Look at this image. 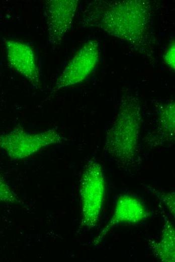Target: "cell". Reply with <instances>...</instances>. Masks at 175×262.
Masks as SVG:
<instances>
[{"label": "cell", "mask_w": 175, "mask_h": 262, "mask_svg": "<svg viewBox=\"0 0 175 262\" xmlns=\"http://www.w3.org/2000/svg\"><path fill=\"white\" fill-rule=\"evenodd\" d=\"M150 17V5L146 1H100L87 6L80 22L139 47L145 45L147 39Z\"/></svg>", "instance_id": "6da1fadb"}, {"label": "cell", "mask_w": 175, "mask_h": 262, "mask_svg": "<svg viewBox=\"0 0 175 262\" xmlns=\"http://www.w3.org/2000/svg\"><path fill=\"white\" fill-rule=\"evenodd\" d=\"M140 107L137 97L123 96L116 117L106 136L105 152L126 170L135 166L139 160Z\"/></svg>", "instance_id": "7a4b0ae2"}, {"label": "cell", "mask_w": 175, "mask_h": 262, "mask_svg": "<svg viewBox=\"0 0 175 262\" xmlns=\"http://www.w3.org/2000/svg\"><path fill=\"white\" fill-rule=\"evenodd\" d=\"M81 225L93 228L98 225L105 194V182L102 166L94 158L85 165L80 181Z\"/></svg>", "instance_id": "3957f363"}, {"label": "cell", "mask_w": 175, "mask_h": 262, "mask_svg": "<svg viewBox=\"0 0 175 262\" xmlns=\"http://www.w3.org/2000/svg\"><path fill=\"white\" fill-rule=\"evenodd\" d=\"M63 138L55 129L31 134L18 125L0 135V149L12 160L27 158L43 148L61 143Z\"/></svg>", "instance_id": "277c9868"}, {"label": "cell", "mask_w": 175, "mask_h": 262, "mask_svg": "<svg viewBox=\"0 0 175 262\" xmlns=\"http://www.w3.org/2000/svg\"><path fill=\"white\" fill-rule=\"evenodd\" d=\"M99 57V44L88 40L76 52L58 78L51 94L84 81L94 71Z\"/></svg>", "instance_id": "5b68a950"}, {"label": "cell", "mask_w": 175, "mask_h": 262, "mask_svg": "<svg viewBox=\"0 0 175 262\" xmlns=\"http://www.w3.org/2000/svg\"><path fill=\"white\" fill-rule=\"evenodd\" d=\"M77 5L76 0L46 1L44 14L50 43L54 44L61 43L71 26Z\"/></svg>", "instance_id": "8992f818"}, {"label": "cell", "mask_w": 175, "mask_h": 262, "mask_svg": "<svg viewBox=\"0 0 175 262\" xmlns=\"http://www.w3.org/2000/svg\"><path fill=\"white\" fill-rule=\"evenodd\" d=\"M149 216L150 213L139 200L131 195L123 194L118 198L111 218L93 243L95 245L99 244L109 231L118 224L137 223Z\"/></svg>", "instance_id": "52a82bcc"}, {"label": "cell", "mask_w": 175, "mask_h": 262, "mask_svg": "<svg viewBox=\"0 0 175 262\" xmlns=\"http://www.w3.org/2000/svg\"><path fill=\"white\" fill-rule=\"evenodd\" d=\"M7 59L11 67L26 78L35 89L41 87L39 71L34 52L28 44L14 40L5 42Z\"/></svg>", "instance_id": "ba28073f"}, {"label": "cell", "mask_w": 175, "mask_h": 262, "mask_svg": "<svg viewBox=\"0 0 175 262\" xmlns=\"http://www.w3.org/2000/svg\"><path fill=\"white\" fill-rule=\"evenodd\" d=\"M163 227L159 240H149L148 245L154 255L164 262L175 261V230L168 218L163 215Z\"/></svg>", "instance_id": "9c48e42d"}, {"label": "cell", "mask_w": 175, "mask_h": 262, "mask_svg": "<svg viewBox=\"0 0 175 262\" xmlns=\"http://www.w3.org/2000/svg\"><path fill=\"white\" fill-rule=\"evenodd\" d=\"M175 104L173 101L161 104L157 109L158 120L154 144L161 145L166 142L174 141Z\"/></svg>", "instance_id": "30bf717a"}, {"label": "cell", "mask_w": 175, "mask_h": 262, "mask_svg": "<svg viewBox=\"0 0 175 262\" xmlns=\"http://www.w3.org/2000/svg\"><path fill=\"white\" fill-rule=\"evenodd\" d=\"M20 202L17 194L0 175V203L18 204Z\"/></svg>", "instance_id": "8fae6325"}, {"label": "cell", "mask_w": 175, "mask_h": 262, "mask_svg": "<svg viewBox=\"0 0 175 262\" xmlns=\"http://www.w3.org/2000/svg\"><path fill=\"white\" fill-rule=\"evenodd\" d=\"M158 199L165 205L171 215L174 216V192H163L153 190Z\"/></svg>", "instance_id": "7c38bea8"}, {"label": "cell", "mask_w": 175, "mask_h": 262, "mask_svg": "<svg viewBox=\"0 0 175 262\" xmlns=\"http://www.w3.org/2000/svg\"><path fill=\"white\" fill-rule=\"evenodd\" d=\"M175 43L174 40H172L166 50L164 60L165 63L173 70H174L175 67Z\"/></svg>", "instance_id": "4fadbf2b"}]
</instances>
